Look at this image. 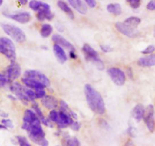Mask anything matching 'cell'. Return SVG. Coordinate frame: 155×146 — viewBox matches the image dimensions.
Listing matches in <instances>:
<instances>
[{
  "label": "cell",
  "instance_id": "7c38bea8",
  "mask_svg": "<svg viewBox=\"0 0 155 146\" xmlns=\"http://www.w3.org/2000/svg\"><path fill=\"white\" fill-rule=\"evenodd\" d=\"M21 66L15 61H11L6 70V75L8 78L9 81H14L21 76Z\"/></svg>",
  "mask_w": 155,
  "mask_h": 146
},
{
  "label": "cell",
  "instance_id": "f6af8a7d",
  "mask_svg": "<svg viewBox=\"0 0 155 146\" xmlns=\"http://www.w3.org/2000/svg\"><path fill=\"white\" fill-rule=\"evenodd\" d=\"M0 130H7V128H6V127H5L2 124H0Z\"/></svg>",
  "mask_w": 155,
  "mask_h": 146
},
{
  "label": "cell",
  "instance_id": "e0dca14e",
  "mask_svg": "<svg viewBox=\"0 0 155 146\" xmlns=\"http://www.w3.org/2000/svg\"><path fill=\"white\" fill-rule=\"evenodd\" d=\"M52 40L54 42H55L56 43L58 44V45H61V46L65 47L66 48H68L71 51V50H74L75 51V48H74V45L69 42V41L67 40L66 39H64V37H62L61 36L58 34H54L52 36Z\"/></svg>",
  "mask_w": 155,
  "mask_h": 146
},
{
  "label": "cell",
  "instance_id": "ac0fdd59",
  "mask_svg": "<svg viewBox=\"0 0 155 146\" xmlns=\"http://www.w3.org/2000/svg\"><path fill=\"white\" fill-rule=\"evenodd\" d=\"M68 2L71 4V5L75 10H77L79 13L82 14V15L86 14L88 11L87 7L82 0H68Z\"/></svg>",
  "mask_w": 155,
  "mask_h": 146
},
{
  "label": "cell",
  "instance_id": "f546056e",
  "mask_svg": "<svg viewBox=\"0 0 155 146\" xmlns=\"http://www.w3.org/2000/svg\"><path fill=\"white\" fill-rule=\"evenodd\" d=\"M17 141H18V143L19 144V145L21 146H30V142L27 141V138L24 137L22 136H18L16 137Z\"/></svg>",
  "mask_w": 155,
  "mask_h": 146
},
{
  "label": "cell",
  "instance_id": "60d3db41",
  "mask_svg": "<svg viewBox=\"0 0 155 146\" xmlns=\"http://www.w3.org/2000/svg\"><path fill=\"white\" fill-rule=\"evenodd\" d=\"M0 117L2 118H8V114L6 113L4 111H0Z\"/></svg>",
  "mask_w": 155,
  "mask_h": 146
},
{
  "label": "cell",
  "instance_id": "6da1fadb",
  "mask_svg": "<svg viewBox=\"0 0 155 146\" xmlns=\"http://www.w3.org/2000/svg\"><path fill=\"white\" fill-rule=\"evenodd\" d=\"M85 95L88 105L95 114L102 115L105 113V105L101 94L91 85L85 86Z\"/></svg>",
  "mask_w": 155,
  "mask_h": 146
},
{
  "label": "cell",
  "instance_id": "4dcf8cb0",
  "mask_svg": "<svg viewBox=\"0 0 155 146\" xmlns=\"http://www.w3.org/2000/svg\"><path fill=\"white\" fill-rule=\"evenodd\" d=\"M67 145L70 146H77V145H80V141L78 140L77 137H69L68 139H67L66 141Z\"/></svg>",
  "mask_w": 155,
  "mask_h": 146
},
{
  "label": "cell",
  "instance_id": "44dd1931",
  "mask_svg": "<svg viewBox=\"0 0 155 146\" xmlns=\"http://www.w3.org/2000/svg\"><path fill=\"white\" fill-rule=\"evenodd\" d=\"M53 51H54L56 58L59 61V62H61V63H64V62H66V61L68 60L67 55L65 53L64 50L61 48V46L60 45H58V44L54 45V46H53Z\"/></svg>",
  "mask_w": 155,
  "mask_h": 146
},
{
  "label": "cell",
  "instance_id": "3957f363",
  "mask_svg": "<svg viewBox=\"0 0 155 146\" xmlns=\"http://www.w3.org/2000/svg\"><path fill=\"white\" fill-rule=\"evenodd\" d=\"M49 118L52 122L55 123L59 128H66L68 127H71L73 123L74 122L73 118L65 112L60 111H56L53 109L49 114Z\"/></svg>",
  "mask_w": 155,
  "mask_h": 146
},
{
  "label": "cell",
  "instance_id": "484cf974",
  "mask_svg": "<svg viewBox=\"0 0 155 146\" xmlns=\"http://www.w3.org/2000/svg\"><path fill=\"white\" fill-rule=\"evenodd\" d=\"M107 10L108 11V12H110V14H113L114 15H120L122 12V9H121L120 5L117 4V3H112V4H109L107 6Z\"/></svg>",
  "mask_w": 155,
  "mask_h": 146
},
{
  "label": "cell",
  "instance_id": "5b68a950",
  "mask_svg": "<svg viewBox=\"0 0 155 146\" xmlns=\"http://www.w3.org/2000/svg\"><path fill=\"white\" fill-rule=\"evenodd\" d=\"M0 25L5 33L8 36H10L12 39H14L15 42H19V43L25 42L26 35L20 27L13 25V24H5V23L1 24Z\"/></svg>",
  "mask_w": 155,
  "mask_h": 146
},
{
  "label": "cell",
  "instance_id": "2e32d148",
  "mask_svg": "<svg viewBox=\"0 0 155 146\" xmlns=\"http://www.w3.org/2000/svg\"><path fill=\"white\" fill-rule=\"evenodd\" d=\"M42 103L48 109H54L57 108L58 104V100L54 98V96L51 95H45L42 99Z\"/></svg>",
  "mask_w": 155,
  "mask_h": 146
},
{
  "label": "cell",
  "instance_id": "83f0119b",
  "mask_svg": "<svg viewBox=\"0 0 155 146\" xmlns=\"http://www.w3.org/2000/svg\"><path fill=\"white\" fill-rule=\"evenodd\" d=\"M140 18H137V17H130L127 20H125L124 23L127 24V25L133 27V28L136 29L138 26H139V24H140Z\"/></svg>",
  "mask_w": 155,
  "mask_h": 146
},
{
  "label": "cell",
  "instance_id": "5bb4252c",
  "mask_svg": "<svg viewBox=\"0 0 155 146\" xmlns=\"http://www.w3.org/2000/svg\"><path fill=\"white\" fill-rule=\"evenodd\" d=\"M115 26H116V28L117 29L118 31L120 32L124 35H125L126 36H128V37L134 38L136 37L138 34H139V32L137 31L136 29L133 28V27L127 25L124 23L117 22Z\"/></svg>",
  "mask_w": 155,
  "mask_h": 146
},
{
  "label": "cell",
  "instance_id": "9c48e42d",
  "mask_svg": "<svg viewBox=\"0 0 155 146\" xmlns=\"http://www.w3.org/2000/svg\"><path fill=\"white\" fill-rule=\"evenodd\" d=\"M24 77L33 79V80H36V81L39 82V83H42L45 87H48V86H49L50 84H51L49 79H48L45 74L39 72V71H38L29 70V71H25V73H24Z\"/></svg>",
  "mask_w": 155,
  "mask_h": 146
},
{
  "label": "cell",
  "instance_id": "30bf717a",
  "mask_svg": "<svg viewBox=\"0 0 155 146\" xmlns=\"http://www.w3.org/2000/svg\"><path fill=\"white\" fill-rule=\"evenodd\" d=\"M37 123H41V121L35 112H33L32 110H27L24 112L22 124L23 130H27L30 126L37 124Z\"/></svg>",
  "mask_w": 155,
  "mask_h": 146
},
{
  "label": "cell",
  "instance_id": "ab89813d",
  "mask_svg": "<svg viewBox=\"0 0 155 146\" xmlns=\"http://www.w3.org/2000/svg\"><path fill=\"white\" fill-rule=\"evenodd\" d=\"M101 48L103 51L104 52H110V51H112V48H110L108 45H101Z\"/></svg>",
  "mask_w": 155,
  "mask_h": 146
},
{
  "label": "cell",
  "instance_id": "7bdbcfd3",
  "mask_svg": "<svg viewBox=\"0 0 155 146\" xmlns=\"http://www.w3.org/2000/svg\"><path fill=\"white\" fill-rule=\"evenodd\" d=\"M8 98L9 99L12 100V101H15V100L18 99V98H17L15 95H8Z\"/></svg>",
  "mask_w": 155,
  "mask_h": 146
},
{
  "label": "cell",
  "instance_id": "4316f807",
  "mask_svg": "<svg viewBox=\"0 0 155 146\" xmlns=\"http://www.w3.org/2000/svg\"><path fill=\"white\" fill-rule=\"evenodd\" d=\"M60 105H61V111H62L65 112L66 114H69L70 116H71L73 118H74V119H77V114H76L75 112L73 111L70 108L69 106H68V105L67 104L65 101H61Z\"/></svg>",
  "mask_w": 155,
  "mask_h": 146
},
{
  "label": "cell",
  "instance_id": "ee69618b",
  "mask_svg": "<svg viewBox=\"0 0 155 146\" xmlns=\"http://www.w3.org/2000/svg\"><path fill=\"white\" fill-rule=\"evenodd\" d=\"M18 2H19L20 3H21V5H26L27 3V2H28V0H18Z\"/></svg>",
  "mask_w": 155,
  "mask_h": 146
},
{
  "label": "cell",
  "instance_id": "277c9868",
  "mask_svg": "<svg viewBox=\"0 0 155 146\" xmlns=\"http://www.w3.org/2000/svg\"><path fill=\"white\" fill-rule=\"evenodd\" d=\"M0 53L11 61H15L16 59V48L12 39L5 36L0 37Z\"/></svg>",
  "mask_w": 155,
  "mask_h": 146
},
{
  "label": "cell",
  "instance_id": "8fae6325",
  "mask_svg": "<svg viewBox=\"0 0 155 146\" xmlns=\"http://www.w3.org/2000/svg\"><path fill=\"white\" fill-rule=\"evenodd\" d=\"M3 15L10 19L21 24H27L31 19V15L27 12H18L15 13H4Z\"/></svg>",
  "mask_w": 155,
  "mask_h": 146
},
{
  "label": "cell",
  "instance_id": "ffe728a7",
  "mask_svg": "<svg viewBox=\"0 0 155 146\" xmlns=\"http://www.w3.org/2000/svg\"><path fill=\"white\" fill-rule=\"evenodd\" d=\"M145 108L142 105L139 104L137 105L133 109V111H132V116L134 118L136 121H137L138 122L142 121L144 118V116H145Z\"/></svg>",
  "mask_w": 155,
  "mask_h": 146
},
{
  "label": "cell",
  "instance_id": "7a4b0ae2",
  "mask_svg": "<svg viewBox=\"0 0 155 146\" xmlns=\"http://www.w3.org/2000/svg\"><path fill=\"white\" fill-rule=\"evenodd\" d=\"M27 131L29 134V137L33 142L39 145H48V142L45 137V133L41 127V123L31 126L27 129Z\"/></svg>",
  "mask_w": 155,
  "mask_h": 146
},
{
  "label": "cell",
  "instance_id": "1f68e13d",
  "mask_svg": "<svg viewBox=\"0 0 155 146\" xmlns=\"http://www.w3.org/2000/svg\"><path fill=\"white\" fill-rule=\"evenodd\" d=\"M9 80L8 78L7 75L4 74H0V88H2L9 83Z\"/></svg>",
  "mask_w": 155,
  "mask_h": 146
},
{
  "label": "cell",
  "instance_id": "8d00e7d4",
  "mask_svg": "<svg viewBox=\"0 0 155 146\" xmlns=\"http://www.w3.org/2000/svg\"><path fill=\"white\" fill-rule=\"evenodd\" d=\"M147 9L150 11H155V0H151L147 5Z\"/></svg>",
  "mask_w": 155,
  "mask_h": 146
},
{
  "label": "cell",
  "instance_id": "f1b7e54d",
  "mask_svg": "<svg viewBox=\"0 0 155 146\" xmlns=\"http://www.w3.org/2000/svg\"><path fill=\"white\" fill-rule=\"evenodd\" d=\"M52 30L53 28L50 24H45L42 26V27H41L40 34L42 37L46 38L51 35V33H52Z\"/></svg>",
  "mask_w": 155,
  "mask_h": 146
},
{
  "label": "cell",
  "instance_id": "d6a6232c",
  "mask_svg": "<svg viewBox=\"0 0 155 146\" xmlns=\"http://www.w3.org/2000/svg\"><path fill=\"white\" fill-rule=\"evenodd\" d=\"M2 124L5 126L7 129H13L14 124L11 120L8 119V118H3L1 121Z\"/></svg>",
  "mask_w": 155,
  "mask_h": 146
},
{
  "label": "cell",
  "instance_id": "d4e9b609",
  "mask_svg": "<svg viewBox=\"0 0 155 146\" xmlns=\"http://www.w3.org/2000/svg\"><path fill=\"white\" fill-rule=\"evenodd\" d=\"M58 7L60 8L64 12H65V13H66L67 15L71 18V19H74V12H72L71 8L68 5V4H67L65 2H64L63 0H59V1L58 2Z\"/></svg>",
  "mask_w": 155,
  "mask_h": 146
},
{
  "label": "cell",
  "instance_id": "7402d4cb",
  "mask_svg": "<svg viewBox=\"0 0 155 146\" xmlns=\"http://www.w3.org/2000/svg\"><path fill=\"white\" fill-rule=\"evenodd\" d=\"M138 65L141 67H153L155 66V54L142 57L138 61Z\"/></svg>",
  "mask_w": 155,
  "mask_h": 146
},
{
  "label": "cell",
  "instance_id": "7dc6e473",
  "mask_svg": "<svg viewBox=\"0 0 155 146\" xmlns=\"http://www.w3.org/2000/svg\"><path fill=\"white\" fill-rule=\"evenodd\" d=\"M154 36H155V32H154Z\"/></svg>",
  "mask_w": 155,
  "mask_h": 146
},
{
  "label": "cell",
  "instance_id": "603a6c76",
  "mask_svg": "<svg viewBox=\"0 0 155 146\" xmlns=\"http://www.w3.org/2000/svg\"><path fill=\"white\" fill-rule=\"evenodd\" d=\"M29 6L31 9L33 11H37V12H40V11L44 10H48L50 9L49 5L46 4V3L42 2L40 1H37V0H32L30 2Z\"/></svg>",
  "mask_w": 155,
  "mask_h": 146
},
{
  "label": "cell",
  "instance_id": "cb8c5ba5",
  "mask_svg": "<svg viewBox=\"0 0 155 146\" xmlns=\"http://www.w3.org/2000/svg\"><path fill=\"white\" fill-rule=\"evenodd\" d=\"M36 18L39 21H44V20H51L54 18V15L51 13V10L48 9V10H44V11H40V12H38L37 15H36Z\"/></svg>",
  "mask_w": 155,
  "mask_h": 146
},
{
  "label": "cell",
  "instance_id": "4fadbf2b",
  "mask_svg": "<svg viewBox=\"0 0 155 146\" xmlns=\"http://www.w3.org/2000/svg\"><path fill=\"white\" fill-rule=\"evenodd\" d=\"M144 120L146 124L147 127L150 132H153L154 130V108L152 105H149L145 111Z\"/></svg>",
  "mask_w": 155,
  "mask_h": 146
},
{
  "label": "cell",
  "instance_id": "836d02e7",
  "mask_svg": "<svg viewBox=\"0 0 155 146\" xmlns=\"http://www.w3.org/2000/svg\"><path fill=\"white\" fill-rule=\"evenodd\" d=\"M127 2L133 8H137L139 7L141 3V0H127Z\"/></svg>",
  "mask_w": 155,
  "mask_h": 146
},
{
  "label": "cell",
  "instance_id": "52a82bcc",
  "mask_svg": "<svg viewBox=\"0 0 155 146\" xmlns=\"http://www.w3.org/2000/svg\"><path fill=\"white\" fill-rule=\"evenodd\" d=\"M10 90L18 99L21 100L23 103L27 105V102H29L30 99L28 98V97L26 95L25 89L26 87L23 86L22 85L20 84L18 82H15V83H12L10 85Z\"/></svg>",
  "mask_w": 155,
  "mask_h": 146
},
{
  "label": "cell",
  "instance_id": "9a60e30c",
  "mask_svg": "<svg viewBox=\"0 0 155 146\" xmlns=\"http://www.w3.org/2000/svg\"><path fill=\"white\" fill-rule=\"evenodd\" d=\"M22 82L24 83V85H26V86H27V87L30 88V89H34V90L42 89L45 87L42 83H39V82L36 81V80L28 78V77H24V78L22 79Z\"/></svg>",
  "mask_w": 155,
  "mask_h": 146
},
{
  "label": "cell",
  "instance_id": "d6986e66",
  "mask_svg": "<svg viewBox=\"0 0 155 146\" xmlns=\"http://www.w3.org/2000/svg\"><path fill=\"white\" fill-rule=\"evenodd\" d=\"M33 110H34L35 113L36 114V115H37V116L39 117V119H40L41 123H42V124H43L45 126H46V127H53V125H52V124H51V121H49V120L47 119V118H45V117H44L43 114H42V111H41V109L39 108V105H38V104H37V103L34 102V101H33Z\"/></svg>",
  "mask_w": 155,
  "mask_h": 146
},
{
  "label": "cell",
  "instance_id": "b9f144b4",
  "mask_svg": "<svg viewBox=\"0 0 155 146\" xmlns=\"http://www.w3.org/2000/svg\"><path fill=\"white\" fill-rule=\"evenodd\" d=\"M70 56H71V58H73V59H76L77 58V55H76L75 51H74V50H71V51H70Z\"/></svg>",
  "mask_w": 155,
  "mask_h": 146
},
{
  "label": "cell",
  "instance_id": "ba28073f",
  "mask_svg": "<svg viewBox=\"0 0 155 146\" xmlns=\"http://www.w3.org/2000/svg\"><path fill=\"white\" fill-rule=\"evenodd\" d=\"M107 74L112 81L117 86H123L126 82L125 74L122 70L117 68H111L107 70Z\"/></svg>",
  "mask_w": 155,
  "mask_h": 146
},
{
  "label": "cell",
  "instance_id": "74e56055",
  "mask_svg": "<svg viewBox=\"0 0 155 146\" xmlns=\"http://www.w3.org/2000/svg\"><path fill=\"white\" fill-rule=\"evenodd\" d=\"M80 127H81V125H80V123L76 122V121H74V122L72 124V125L71 126V129L74 130V131H78V130L80 129Z\"/></svg>",
  "mask_w": 155,
  "mask_h": 146
},
{
  "label": "cell",
  "instance_id": "f35d334b",
  "mask_svg": "<svg viewBox=\"0 0 155 146\" xmlns=\"http://www.w3.org/2000/svg\"><path fill=\"white\" fill-rule=\"evenodd\" d=\"M86 2L87 3L88 5L90 8H95V5H96V2L95 0H85Z\"/></svg>",
  "mask_w": 155,
  "mask_h": 146
},
{
  "label": "cell",
  "instance_id": "8992f818",
  "mask_svg": "<svg viewBox=\"0 0 155 146\" xmlns=\"http://www.w3.org/2000/svg\"><path fill=\"white\" fill-rule=\"evenodd\" d=\"M83 51L86 54V59L88 61H90L91 62H92L97 67L98 69L101 70V71L104 69V64L98 57V52L95 50H94V48H92L88 44H85L83 47Z\"/></svg>",
  "mask_w": 155,
  "mask_h": 146
},
{
  "label": "cell",
  "instance_id": "e575fe53",
  "mask_svg": "<svg viewBox=\"0 0 155 146\" xmlns=\"http://www.w3.org/2000/svg\"><path fill=\"white\" fill-rule=\"evenodd\" d=\"M154 51H155V46H154V45H149V46L147 47L146 48H145V49L142 51V53L145 55L152 54Z\"/></svg>",
  "mask_w": 155,
  "mask_h": 146
},
{
  "label": "cell",
  "instance_id": "d590c367",
  "mask_svg": "<svg viewBox=\"0 0 155 146\" xmlns=\"http://www.w3.org/2000/svg\"><path fill=\"white\" fill-rule=\"evenodd\" d=\"M36 98H42L45 95V92L44 90V89H38L36 90Z\"/></svg>",
  "mask_w": 155,
  "mask_h": 146
},
{
  "label": "cell",
  "instance_id": "bcb514c9",
  "mask_svg": "<svg viewBox=\"0 0 155 146\" xmlns=\"http://www.w3.org/2000/svg\"><path fill=\"white\" fill-rule=\"evenodd\" d=\"M2 3H3V0H0V6L2 5Z\"/></svg>",
  "mask_w": 155,
  "mask_h": 146
}]
</instances>
